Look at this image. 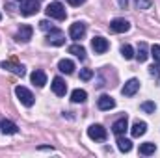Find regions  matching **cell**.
<instances>
[{
    "label": "cell",
    "mask_w": 160,
    "mask_h": 158,
    "mask_svg": "<svg viewBox=\"0 0 160 158\" xmlns=\"http://www.w3.org/2000/svg\"><path fill=\"white\" fill-rule=\"evenodd\" d=\"M45 13H47L50 19H56V21H63V19L67 17V11H65V7H63L62 2H50V4L47 6Z\"/></svg>",
    "instance_id": "obj_1"
},
{
    "label": "cell",
    "mask_w": 160,
    "mask_h": 158,
    "mask_svg": "<svg viewBox=\"0 0 160 158\" xmlns=\"http://www.w3.org/2000/svg\"><path fill=\"white\" fill-rule=\"evenodd\" d=\"M15 95H17V99H19L26 108L34 106V102H36V99H34L32 91H30V89H26L24 86H17V87H15Z\"/></svg>",
    "instance_id": "obj_2"
},
{
    "label": "cell",
    "mask_w": 160,
    "mask_h": 158,
    "mask_svg": "<svg viewBox=\"0 0 160 158\" xmlns=\"http://www.w3.org/2000/svg\"><path fill=\"white\" fill-rule=\"evenodd\" d=\"M39 11V0H22L21 4V13L24 17H32Z\"/></svg>",
    "instance_id": "obj_3"
},
{
    "label": "cell",
    "mask_w": 160,
    "mask_h": 158,
    "mask_svg": "<svg viewBox=\"0 0 160 158\" xmlns=\"http://www.w3.org/2000/svg\"><path fill=\"white\" fill-rule=\"evenodd\" d=\"M88 136L93 140V141H104L106 140V128L102 125H91L88 128Z\"/></svg>",
    "instance_id": "obj_4"
},
{
    "label": "cell",
    "mask_w": 160,
    "mask_h": 158,
    "mask_svg": "<svg viewBox=\"0 0 160 158\" xmlns=\"http://www.w3.org/2000/svg\"><path fill=\"white\" fill-rule=\"evenodd\" d=\"M47 41L50 45H54V47H62V45H65V34L62 30H58V28H52L47 34Z\"/></svg>",
    "instance_id": "obj_5"
},
{
    "label": "cell",
    "mask_w": 160,
    "mask_h": 158,
    "mask_svg": "<svg viewBox=\"0 0 160 158\" xmlns=\"http://www.w3.org/2000/svg\"><path fill=\"white\" fill-rule=\"evenodd\" d=\"M110 30H112L114 34H125V32L130 30V22H128L127 19H114V21L110 22Z\"/></svg>",
    "instance_id": "obj_6"
},
{
    "label": "cell",
    "mask_w": 160,
    "mask_h": 158,
    "mask_svg": "<svg viewBox=\"0 0 160 158\" xmlns=\"http://www.w3.org/2000/svg\"><path fill=\"white\" fill-rule=\"evenodd\" d=\"M140 89V80L138 78H130L125 82V86L121 87V93L125 95V97H132V95H136V91Z\"/></svg>",
    "instance_id": "obj_7"
},
{
    "label": "cell",
    "mask_w": 160,
    "mask_h": 158,
    "mask_svg": "<svg viewBox=\"0 0 160 158\" xmlns=\"http://www.w3.org/2000/svg\"><path fill=\"white\" fill-rule=\"evenodd\" d=\"M32 34H34V28L30 24H22L19 28V32L15 34V39L19 41V43H28V41L32 39Z\"/></svg>",
    "instance_id": "obj_8"
},
{
    "label": "cell",
    "mask_w": 160,
    "mask_h": 158,
    "mask_svg": "<svg viewBox=\"0 0 160 158\" xmlns=\"http://www.w3.org/2000/svg\"><path fill=\"white\" fill-rule=\"evenodd\" d=\"M91 48L95 50V54H104V52L110 48V43L104 39V37L97 36V37H93V39H91Z\"/></svg>",
    "instance_id": "obj_9"
},
{
    "label": "cell",
    "mask_w": 160,
    "mask_h": 158,
    "mask_svg": "<svg viewBox=\"0 0 160 158\" xmlns=\"http://www.w3.org/2000/svg\"><path fill=\"white\" fill-rule=\"evenodd\" d=\"M69 36H71V39L80 41L84 36H86V24H84V22H75V24H71Z\"/></svg>",
    "instance_id": "obj_10"
},
{
    "label": "cell",
    "mask_w": 160,
    "mask_h": 158,
    "mask_svg": "<svg viewBox=\"0 0 160 158\" xmlns=\"http://www.w3.org/2000/svg\"><path fill=\"white\" fill-rule=\"evenodd\" d=\"M127 128H128V119H127V116L119 117L114 125H112V132H114L116 136H123V134L127 132Z\"/></svg>",
    "instance_id": "obj_11"
},
{
    "label": "cell",
    "mask_w": 160,
    "mask_h": 158,
    "mask_svg": "<svg viewBox=\"0 0 160 158\" xmlns=\"http://www.w3.org/2000/svg\"><path fill=\"white\" fill-rule=\"evenodd\" d=\"M52 91H54V95L63 97V95L67 93V84H65V80L60 78V77H56V78L52 80Z\"/></svg>",
    "instance_id": "obj_12"
},
{
    "label": "cell",
    "mask_w": 160,
    "mask_h": 158,
    "mask_svg": "<svg viewBox=\"0 0 160 158\" xmlns=\"http://www.w3.org/2000/svg\"><path fill=\"white\" fill-rule=\"evenodd\" d=\"M2 69L11 71V73H15L17 77H24V75H26L24 65H19V63H15V62H2Z\"/></svg>",
    "instance_id": "obj_13"
},
{
    "label": "cell",
    "mask_w": 160,
    "mask_h": 158,
    "mask_svg": "<svg viewBox=\"0 0 160 158\" xmlns=\"http://www.w3.org/2000/svg\"><path fill=\"white\" fill-rule=\"evenodd\" d=\"M97 106H99V110L106 112V110L116 108V101H114L110 95H101V97H99V101H97Z\"/></svg>",
    "instance_id": "obj_14"
},
{
    "label": "cell",
    "mask_w": 160,
    "mask_h": 158,
    "mask_svg": "<svg viewBox=\"0 0 160 158\" xmlns=\"http://www.w3.org/2000/svg\"><path fill=\"white\" fill-rule=\"evenodd\" d=\"M0 132H2V134H8V136H13V134L19 132V126H17L13 121L4 119V121H0Z\"/></svg>",
    "instance_id": "obj_15"
},
{
    "label": "cell",
    "mask_w": 160,
    "mask_h": 158,
    "mask_svg": "<svg viewBox=\"0 0 160 158\" xmlns=\"http://www.w3.org/2000/svg\"><path fill=\"white\" fill-rule=\"evenodd\" d=\"M145 132H147V123H145V121H136V123L132 125V128H130L132 138H140V136H143Z\"/></svg>",
    "instance_id": "obj_16"
},
{
    "label": "cell",
    "mask_w": 160,
    "mask_h": 158,
    "mask_svg": "<svg viewBox=\"0 0 160 158\" xmlns=\"http://www.w3.org/2000/svg\"><path fill=\"white\" fill-rule=\"evenodd\" d=\"M30 80H32V84H34V86L43 87V86L47 84V75H45L43 71H39V69H36V71L30 75Z\"/></svg>",
    "instance_id": "obj_17"
},
{
    "label": "cell",
    "mask_w": 160,
    "mask_h": 158,
    "mask_svg": "<svg viewBox=\"0 0 160 158\" xmlns=\"http://www.w3.org/2000/svg\"><path fill=\"white\" fill-rule=\"evenodd\" d=\"M58 69H60V73L71 75V73L75 71V63H73L71 60H60V63H58Z\"/></svg>",
    "instance_id": "obj_18"
},
{
    "label": "cell",
    "mask_w": 160,
    "mask_h": 158,
    "mask_svg": "<svg viewBox=\"0 0 160 158\" xmlns=\"http://www.w3.org/2000/svg\"><path fill=\"white\" fill-rule=\"evenodd\" d=\"M155 151H157V145L153 141H145L140 145V155H143V156H151V155H155Z\"/></svg>",
    "instance_id": "obj_19"
},
{
    "label": "cell",
    "mask_w": 160,
    "mask_h": 158,
    "mask_svg": "<svg viewBox=\"0 0 160 158\" xmlns=\"http://www.w3.org/2000/svg\"><path fill=\"white\" fill-rule=\"evenodd\" d=\"M147 58H149V52H147V45H145V43H140V45H138V50H136V60H138L140 63H143Z\"/></svg>",
    "instance_id": "obj_20"
},
{
    "label": "cell",
    "mask_w": 160,
    "mask_h": 158,
    "mask_svg": "<svg viewBox=\"0 0 160 158\" xmlns=\"http://www.w3.org/2000/svg\"><path fill=\"white\" fill-rule=\"evenodd\" d=\"M118 149H119L121 153H130V149H132V141L127 140V138H123V136H118Z\"/></svg>",
    "instance_id": "obj_21"
},
{
    "label": "cell",
    "mask_w": 160,
    "mask_h": 158,
    "mask_svg": "<svg viewBox=\"0 0 160 158\" xmlns=\"http://www.w3.org/2000/svg\"><path fill=\"white\" fill-rule=\"evenodd\" d=\"M86 99H88V93H86L84 89H75V91L71 93V101H73L75 104H78V102H86Z\"/></svg>",
    "instance_id": "obj_22"
},
{
    "label": "cell",
    "mask_w": 160,
    "mask_h": 158,
    "mask_svg": "<svg viewBox=\"0 0 160 158\" xmlns=\"http://www.w3.org/2000/svg\"><path fill=\"white\" fill-rule=\"evenodd\" d=\"M69 52L75 54L78 60H84V58H86V48H84L82 45H71V47H69Z\"/></svg>",
    "instance_id": "obj_23"
},
{
    "label": "cell",
    "mask_w": 160,
    "mask_h": 158,
    "mask_svg": "<svg viewBox=\"0 0 160 158\" xmlns=\"http://www.w3.org/2000/svg\"><path fill=\"white\" fill-rule=\"evenodd\" d=\"M140 108H142L145 114H155V112H157V104H155V102H151V101L142 102V104H140Z\"/></svg>",
    "instance_id": "obj_24"
},
{
    "label": "cell",
    "mask_w": 160,
    "mask_h": 158,
    "mask_svg": "<svg viewBox=\"0 0 160 158\" xmlns=\"http://www.w3.org/2000/svg\"><path fill=\"white\" fill-rule=\"evenodd\" d=\"M121 56H123L125 60H132V58H134L132 47H130V45H123V47H121Z\"/></svg>",
    "instance_id": "obj_25"
},
{
    "label": "cell",
    "mask_w": 160,
    "mask_h": 158,
    "mask_svg": "<svg viewBox=\"0 0 160 158\" xmlns=\"http://www.w3.org/2000/svg\"><path fill=\"white\" fill-rule=\"evenodd\" d=\"M151 56H153L155 63L160 65V45H153V47H151Z\"/></svg>",
    "instance_id": "obj_26"
},
{
    "label": "cell",
    "mask_w": 160,
    "mask_h": 158,
    "mask_svg": "<svg viewBox=\"0 0 160 158\" xmlns=\"http://www.w3.org/2000/svg\"><path fill=\"white\" fill-rule=\"evenodd\" d=\"M91 78H93L91 69H80V80H91Z\"/></svg>",
    "instance_id": "obj_27"
},
{
    "label": "cell",
    "mask_w": 160,
    "mask_h": 158,
    "mask_svg": "<svg viewBox=\"0 0 160 158\" xmlns=\"http://www.w3.org/2000/svg\"><path fill=\"white\" fill-rule=\"evenodd\" d=\"M136 7L138 9H149L151 7V0H136Z\"/></svg>",
    "instance_id": "obj_28"
},
{
    "label": "cell",
    "mask_w": 160,
    "mask_h": 158,
    "mask_svg": "<svg viewBox=\"0 0 160 158\" xmlns=\"http://www.w3.org/2000/svg\"><path fill=\"white\" fill-rule=\"evenodd\" d=\"M39 28L43 30V32H50V30H52L54 26H52V24H50L48 21H39Z\"/></svg>",
    "instance_id": "obj_29"
},
{
    "label": "cell",
    "mask_w": 160,
    "mask_h": 158,
    "mask_svg": "<svg viewBox=\"0 0 160 158\" xmlns=\"http://www.w3.org/2000/svg\"><path fill=\"white\" fill-rule=\"evenodd\" d=\"M149 75H151V77H155V80H157V78H160V69L157 67V65L149 67Z\"/></svg>",
    "instance_id": "obj_30"
},
{
    "label": "cell",
    "mask_w": 160,
    "mask_h": 158,
    "mask_svg": "<svg viewBox=\"0 0 160 158\" xmlns=\"http://www.w3.org/2000/svg\"><path fill=\"white\" fill-rule=\"evenodd\" d=\"M67 2H69L71 6H82V4H84L86 0H67Z\"/></svg>",
    "instance_id": "obj_31"
},
{
    "label": "cell",
    "mask_w": 160,
    "mask_h": 158,
    "mask_svg": "<svg viewBox=\"0 0 160 158\" xmlns=\"http://www.w3.org/2000/svg\"><path fill=\"white\" fill-rule=\"evenodd\" d=\"M118 4H119L121 9H127V6H128V0H118Z\"/></svg>",
    "instance_id": "obj_32"
},
{
    "label": "cell",
    "mask_w": 160,
    "mask_h": 158,
    "mask_svg": "<svg viewBox=\"0 0 160 158\" xmlns=\"http://www.w3.org/2000/svg\"><path fill=\"white\" fill-rule=\"evenodd\" d=\"M0 21H2V15H0Z\"/></svg>",
    "instance_id": "obj_33"
}]
</instances>
